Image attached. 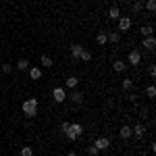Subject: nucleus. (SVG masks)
<instances>
[{"label": "nucleus", "mask_w": 156, "mask_h": 156, "mask_svg": "<svg viewBox=\"0 0 156 156\" xmlns=\"http://www.w3.org/2000/svg\"><path fill=\"white\" fill-rule=\"evenodd\" d=\"M96 42L100 44V46H104V44H108V42H106V34H98V36H96Z\"/></svg>", "instance_id": "b1692460"}, {"label": "nucleus", "mask_w": 156, "mask_h": 156, "mask_svg": "<svg viewBox=\"0 0 156 156\" xmlns=\"http://www.w3.org/2000/svg\"><path fill=\"white\" fill-rule=\"evenodd\" d=\"M140 34H142V37H148L154 34V27L152 25H142V29H140Z\"/></svg>", "instance_id": "f8f14e48"}, {"label": "nucleus", "mask_w": 156, "mask_h": 156, "mask_svg": "<svg viewBox=\"0 0 156 156\" xmlns=\"http://www.w3.org/2000/svg\"><path fill=\"white\" fill-rule=\"evenodd\" d=\"M131 87H133L131 79H123V90H131Z\"/></svg>", "instance_id": "a878e982"}, {"label": "nucleus", "mask_w": 156, "mask_h": 156, "mask_svg": "<svg viewBox=\"0 0 156 156\" xmlns=\"http://www.w3.org/2000/svg\"><path fill=\"white\" fill-rule=\"evenodd\" d=\"M112 71L115 73H123L125 71V60H115V62H112Z\"/></svg>", "instance_id": "ddd939ff"}, {"label": "nucleus", "mask_w": 156, "mask_h": 156, "mask_svg": "<svg viewBox=\"0 0 156 156\" xmlns=\"http://www.w3.org/2000/svg\"><path fill=\"white\" fill-rule=\"evenodd\" d=\"M87 152H90V154H92V156H100V150H98V148H96V146H94V144H92V146H90V148H87Z\"/></svg>", "instance_id": "393cba45"}, {"label": "nucleus", "mask_w": 156, "mask_h": 156, "mask_svg": "<svg viewBox=\"0 0 156 156\" xmlns=\"http://www.w3.org/2000/svg\"><path fill=\"white\" fill-rule=\"evenodd\" d=\"M127 62H129L131 67H137V65L142 62V52H140V50H131L129 56H127Z\"/></svg>", "instance_id": "20e7f679"}, {"label": "nucleus", "mask_w": 156, "mask_h": 156, "mask_svg": "<svg viewBox=\"0 0 156 156\" xmlns=\"http://www.w3.org/2000/svg\"><path fill=\"white\" fill-rule=\"evenodd\" d=\"M40 62H42V65H44V69H50V67H52V65H54V60L50 58V56H46V54H44V56H42V58H40Z\"/></svg>", "instance_id": "f3484780"}, {"label": "nucleus", "mask_w": 156, "mask_h": 156, "mask_svg": "<svg viewBox=\"0 0 156 156\" xmlns=\"http://www.w3.org/2000/svg\"><path fill=\"white\" fill-rule=\"evenodd\" d=\"M81 133H83V127H81L79 123H69V127H67L65 135H67L71 142H77V137H81Z\"/></svg>", "instance_id": "f03ea898"}, {"label": "nucleus", "mask_w": 156, "mask_h": 156, "mask_svg": "<svg viewBox=\"0 0 156 156\" xmlns=\"http://www.w3.org/2000/svg\"><path fill=\"white\" fill-rule=\"evenodd\" d=\"M142 46H144L146 50H154V48H156V40H154V36L144 37V40H142Z\"/></svg>", "instance_id": "0eeeda50"}, {"label": "nucleus", "mask_w": 156, "mask_h": 156, "mask_svg": "<svg viewBox=\"0 0 156 156\" xmlns=\"http://www.w3.org/2000/svg\"><path fill=\"white\" fill-rule=\"evenodd\" d=\"M65 83H67V87L75 90V87H77V83H79V79H77V77H67V81H65Z\"/></svg>", "instance_id": "a211bd4d"}, {"label": "nucleus", "mask_w": 156, "mask_h": 156, "mask_svg": "<svg viewBox=\"0 0 156 156\" xmlns=\"http://www.w3.org/2000/svg\"><path fill=\"white\" fill-rule=\"evenodd\" d=\"M146 96H148V98H154L156 96V87H154V85H148V87H146Z\"/></svg>", "instance_id": "5701e85b"}, {"label": "nucleus", "mask_w": 156, "mask_h": 156, "mask_svg": "<svg viewBox=\"0 0 156 156\" xmlns=\"http://www.w3.org/2000/svg\"><path fill=\"white\" fill-rule=\"evenodd\" d=\"M81 52H83V46H81V44H73V46H71V56H73V58L79 60Z\"/></svg>", "instance_id": "9d476101"}, {"label": "nucleus", "mask_w": 156, "mask_h": 156, "mask_svg": "<svg viewBox=\"0 0 156 156\" xmlns=\"http://www.w3.org/2000/svg\"><path fill=\"white\" fill-rule=\"evenodd\" d=\"M79 60H83V62H90V60H92V52L83 48V52H81V56H79Z\"/></svg>", "instance_id": "aec40b11"}, {"label": "nucleus", "mask_w": 156, "mask_h": 156, "mask_svg": "<svg viewBox=\"0 0 156 156\" xmlns=\"http://www.w3.org/2000/svg\"><path fill=\"white\" fill-rule=\"evenodd\" d=\"M108 17L117 21V19L121 17V11H119V6H110V11H108Z\"/></svg>", "instance_id": "dca6fc26"}, {"label": "nucleus", "mask_w": 156, "mask_h": 156, "mask_svg": "<svg viewBox=\"0 0 156 156\" xmlns=\"http://www.w3.org/2000/svg\"><path fill=\"white\" fill-rule=\"evenodd\" d=\"M27 65H29V62H27V58H19V60H17V69H21V71H25V69H27Z\"/></svg>", "instance_id": "4be33fe9"}, {"label": "nucleus", "mask_w": 156, "mask_h": 156, "mask_svg": "<svg viewBox=\"0 0 156 156\" xmlns=\"http://www.w3.org/2000/svg\"><path fill=\"white\" fill-rule=\"evenodd\" d=\"M148 73H150V77H154V75H156V67H154V65H150V69H148Z\"/></svg>", "instance_id": "cd10ccee"}, {"label": "nucleus", "mask_w": 156, "mask_h": 156, "mask_svg": "<svg viewBox=\"0 0 156 156\" xmlns=\"http://www.w3.org/2000/svg\"><path fill=\"white\" fill-rule=\"evenodd\" d=\"M94 146H96L98 150H108L110 148V140L108 137H98L96 142H94Z\"/></svg>", "instance_id": "423d86ee"}, {"label": "nucleus", "mask_w": 156, "mask_h": 156, "mask_svg": "<svg viewBox=\"0 0 156 156\" xmlns=\"http://www.w3.org/2000/svg\"><path fill=\"white\" fill-rule=\"evenodd\" d=\"M21 156H34V148L31 146H23L21 148Z\"/></svg>", "instance_id": "412c9836"}, {"label": "nucleus", "mask_w": 156, "mask_h": 156, "mask_svg": "<svg viewBox=\"0 0 156 156\" xmlns=\"http://www.w3.org/2000/svg\"><path fill=\"white\" fill-rule=\"evenodd\" d=\"M67 127H69V123H60V131H62V133L67 131Z\"/></svg>", "instance_id": "c85d7f7f"}, {"label": "nucleus", "mask_w": 156, "mask_h": 156, "mask_svg": "<svg viewBox=\"0 0 156 156\" xmlns=\"http://www.w3.org/2000/svg\"><path fill=\"white\" fill-rule=\"evenodd\" d=\"M52 98H54V102H65L67 100V94H65L62 87H54L52 90Z\"/></svg>", "instance_id": "39448f33"}, {"label": "nucleus", "mask_w": 156, "mask_h": 156, "mask_svg": "<svg viewBox=\"0 0 156 156\" xmlns=\"http://www.w3.org/2000/svg\"><path fill=\"white\" fill-rule=\"evenodd\" d=\"M23 112H25V117H29V119H34L37 115V98H27L23 102Z\"/></svg>", "instance_id": "f257e3e1"}, {"label": "nucleus", "mask_w": 156, "mask_h": 156, "mask_svg": "<svg viewBox=\"0 0 156 156\" xmlns=\"http://www.w3.org/2000/svg\"><path fill=\"white\" fill-rule=\"evenodd\" d=\"M67 156H77V154H75V152H69V154H67Z\"/></svg>", "instance_id": "c756f323"}, {"label": "nucleus", "mask_w": 156, "mask_h": 156, "mask_svg": "<svg viewBox=\"0 0 156 156\" xmlns=\"http://www.w3.org/2000/svg\"><path fill=\"white\" fill-rule=\"evenodd\" d=\"M29 77H31V79H42V69L31 67V69H29Z\"/></svg>", "instance_id": "2eb2a0df"}, {"label": "nucleus", "mask_w": 156, "mask_h": 156, "mask_svg": "<svg viewBox=\"0 0 156 156\" xmlns=\"http://www.w3.org/2000/svg\"><path fill=\"white\" fill-rule=\"evenodd\" d=\"M131 131H133V135H135V137H142V135H144V125H142V123H137V125H133L131 127Z\"/></svg>", "instance_id": "9b49d317"}, {"label": "nucleus", "mask_w": 156, "mask_h": 156, "mask_svg": "<svg viewBox=\"0 0 156 156\" xmlns=\"http://www.w3.org/2000/svg\"><path fill=\"white\" fill-rule=\"evenodd\" d=\"M117 21H119V34H127V31L131 29V19H129V17H123V15H121Z\"/></svg>", "instance_id": "7ed1b4c3"}, {"label": "nucleus", "mask_w": 156, "mask_h": 156, "mask_svg": "<svg viewBox=\"0 0 156 156\" xmlns=\"http://www.w3.org/2000/svg\"><path fill=\"white\" fill-rule=\"evenodd\" d=\"M119 40H121L119 31H108V34H106V42H108V44H119Z\"/></svg>", "instance_id": "6e6552de"}, {"label": "nucleus", "mask_w": 156, "mask_h": 156, "mask_svg": "<svg viewBox=\"0 0 156 156\" xmlns=\"http://www.w3.org/2000/svg\"><path fill=\"white\" fill-rule=\"evenodd\" d=\"M146 11L156 12V0H146Z\"/></svg>", "instance_id": "6ab92c4d"}, {"label": "nucleus", "mask_w": 156, "mask_h": 156, "mask_svg": "<svg viewBox=\"0 0 156 156\" xmlns=\"http://www.w3.org/2000/svg\"><path fill=\"white\" fill-rule=\"evenodd\" d=\"M71 102H73V104H81V102H83V94L75 90V92L71 94Z\"/></svg>", "instance_id": "4468645a"}, {"label": "nucleus", "mask_w": 156, "mask_h": 156, "mask_svg": "<svg viewBox=\"0 0 156 156\" xmlns=\"http://www.w3.org/2000/svg\"><path fill=\"white\" fill-rule=\"evenodd\" d=\"M0 87H2V85H0Z\"/></svg>", "instance_id": "7c9ffc66"}, {"label": "nucleus", "mask_w": 156, "mask_h": 156, "mask_svg": "<svg viewBox=\"0 0 156 156\" xmlns=\"http://www.w3.org/2000/svg\"><path fill=\"white\" fill-rule=\"evenodd\" d=\"M11 62H4V65H2V73H11Z\"/></svg>", "instance_id": "bb28decb"}, {"label": "nucleus", "mask_w": 156, "mask_h": 156, "mask_svg": "<svg viewBox=\"0 0 156 156\" xmlns=\"http://www.w3.org/2000/svg\"><path fill=\"white\" fill-rule=\"evenodd\" d=\"M119 135L123 137V140H129V137L133 135V131H131V125H123V127H121V131H119Z\"/></svg>", "instance_id": "1a4fd4ad"}]
</instances>
